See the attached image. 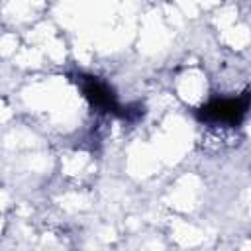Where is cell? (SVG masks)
Listing matches in <instances>:
<instances>
[{"label": "cell", "mask_w": 251, "mask_h": 251, "mask_svg": "<svg viewBox=\"0 0 251 251\" xmlns=\"http://www.w3.org/2000/svg\"><path fill=\"white\" fill-rule=\"evenodd\" d=\"M247 112V94L239 98H220L202 108L200 118L212 126H235Z\"/></svg>", "instance_id": "6da1fadb"}, {"label": "cell", "mask_w": 251, "mask_h": 251, "mask_svg": "<svg viewBox=\"0 0 251 251\" xmlns=\"http://www.w3.org/2000/svg\"><path fill=\"white\" fill-rule=\"evenodd\" d=\"M80 88L84 92V96L90 100V104L96 108V110H102V112H116L120 114V108L118 102H116V94L112 92V88L98 80L96 76H84L80 78Z\"/></svg>", "instance_id": "7a4b0ae2"}]
</instances>
